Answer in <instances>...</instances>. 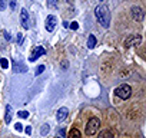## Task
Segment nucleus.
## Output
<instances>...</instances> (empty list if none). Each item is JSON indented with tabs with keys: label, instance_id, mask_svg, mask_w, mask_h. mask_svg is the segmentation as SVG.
<instances>
[{
	"label": "nucleus",
	"instance_id": "423d86ee",
	"mask_svg": "<svg viewBox=\"0 0 146 138\" xmlns=\"http://www.w3.org/2000/svg\"><path fill=\"white\" fill-rule=\"evenodd\" d=\"M44 53H46V49H44L43 46H36V48L33 49V52H32L29 60H30V62H35V60H37V59H39L42 55H44Z\"/></svg>",
	"mask_w": 146,
	"mask_h": 138
},
{
	"label": "nucleus",
	"instance_id": "f8f14e48",
	"mask_svg": "<svg viewBox=\"0 0 146 138\" xmlns=\"http://www.w3.org/2000/svg\"><path fill=\"white\" fill-rule=\"evenodd\" d=\"M88 46H89L90 49L96 46V38H95L93 35H89V39H88Z\"/></svg>",
	"mask_w": 146,
	"mask_h": 138
},
{
	"label": "nucleus",
	"instance_id": "6e6552de",
	"mask_svg": "<svg viewBox=\"0 0 146 138\" xmlns=\"http://www.w3.org/2000/svg\"><path fill=\"white\" fill-rule=\"evenodd\" d=\"M44 27H46L47 32H53V30H54V27H56V17H54L53 15H49V16L46 17Z\"/></svg>",
	"mask_w": 146,
	"mask_h": 138
},
{
	"label": "nucleus",
	"instance_id": "1a4fd4ad",
	"mask_svg": "<svg viewBox=\"0 0 146 138\" xmlns=\"http://www.w3.org/2000/svg\"><path fill=\"white\" fill-rule=\"evenodd\" d=\"M67 115H69V109H67L66 107H62V108L57 111L56 118H57V121H59V122H62V121H64V119L67 118Z\"/></svg>",
	"mask_w": 146,
	"mask_h": 138
},
{
	"label": "nucleus",
	"instance_id": "39448f33",
	"mask_svg": "<svg viewBox=\"0 0 146 138\" xmlns=\"http://www.w3.org/2000/svg\"><path fill=\"white\" fill-rule=\"evenodd\" d=\"M142 42V36L140 35H132L125 40V46L126 48H132V46H139Z\"/></svg>",
	"mask_w": 146,
	"mask_h": 138
},
{
	"label": "nucleus",
	"instance_id": "f257e3e1",
	"mask_svg": "<svg viewBox=\"0 0 146 138\" xmlns=\"http://www.w3.org/2000/svg\"><path fill=\"white\" fill-rule=\"evenodd\" d=\"M95 16L103 27H109V25H110V12H109L108 6H103V5L98 6L95 9Z\"/></svg>",
	"mask_w": 146,
	"mask_h": 138
},
{
	"label": "nucleus",
	"instance_id": "4be33fe9",
	"mask_svg": "<svg viewBox=\"0 0 146 138\" xmlns=\"http://www.w3.org/2000/svg\"><path fill=\"white\" fill-rule=\"evenodd\" d=\"M15 128H16V131H20V132L23 131V125H22L20 122H17V124L15 125Z\"/></svg>",
	"mask_w": 146,
	"mask_h": 138
},
{
	"label": "nucleus",
	"instance_id": "4468645a",
	"mask_svg": "<svg viewBox=\"0 0 146 138\" xmlns=\"http://www.w3.org/2000/svg\"><path fill=\"white\" fill-rule=\"evenodd\" d=\"M99 138H113V134L110 132V131H102L100 132V135H99Z\"/></svg>",
	"mask_w": 146,
	"mask_h": 138
},
{
	"label": "nucleus",
	"instance_id": "b1692460",
	"mask_svg": "<svg viewBox=\"0 0 146 138\" xmlns=\"http://www.w3.org/2000/svg\"><path fill=\"white\" fill-rule=\"evenodd\" d=\"M5 38H6L7 40H12V36H10V33H7V32H5Z\"/></svg>",
	"mask_w": 146,
	"mask_h": 138
},
{
	"label": "nucleus",
	"instance_id": "a211bd4d",
	"mask_svg": "<svg viewBox=\"0 0 146 138\" xmlns=\"http://www.w3.org/2000/svg\"><path fill=\"white\" fill-rule=\"evenodd\" d=\"M7 7V0H0V10H5Z\"/></svg>",
	"mask_w": 146,
	"mask_h": 138
},
{
	"label": "nucleus",
	"instance_id": "6ab92c4d",
	"mask_svg": "<svg viewBox=\"0 0 146 138\" xmlns=\"http://www.w3.org/2000/svg\"><path fill=\"white\" fill-rule=\"evenodd\" d=\"M43 71H44V65H39V66L36 68V75H40Z\"/></svg>",
	"mask_w": 146,
	"mask_h": 138
},
{
	"label": "nucleus",
	"instance_id": "dca6fc26",
	"mask_svg": "<svg viewBox=\"0 0 146 138\" xmlns=\"http://www.w3.org/2000/svg\"><path fill=\"white\" fill-rule=\"evenodd\" d=\"M0 66H2L3 69H7V68H9V60L5 59V58H3V59H0Z\"/></svg>",
	"mask_w": 146,
	"mask_h": 138
},
{
	"label": "nucleus",
	"instance_id": "bb28decb",
	"mask_svg": "<svg viewBox=\"0 0 146 138\" xmlns=\"http://www.w3.org/2000/svg\"><path fill=\"white\" fill-rule=\"evenodd\" d=\"M62 66L63 68H67V62H62Z\"/></svg>",
	"mask_w": 146,
	"mask_h": 138
},
{
	"label": "nucleus",
	"instance_id": "f03ea898",
	"mask_svg": "<svg viewBox=\"0 0 146 138\" xmlns=\"http://www.w3.org/2000/svg\"><path fill=\"white\" fill-rule=\"evenodd\" d=\"M99 128H100V119L99 118H90L89 121H88V124H86V128H85V132H86V135H95L98 131H99Z\"/></svg>",
	"mask_w": 146,
	"mask_h": 138
},
{
	"label": "nucleus",
	"instance_id": "7ed1b4c3",
	"mask_svg": "<svg viewBox=\"0 0 146 138\" xmlns=\"http://www.w3.org/2000/svg\"><path fill=\"white\" fill-rule=\"evenodd\" d=\"M115 94H116V96H119L120 99H127V98H130V95H132V88H130L127 84H122V85H119V86L115 89Z\"/></svg>",
	"mask_w": 146,
	"mask_h": 138
},
{
	"label": "nucleus",
	"instance_id": "0eeeda50",
	"mask_svg": "<svg viewBox=\"0 0 146 138\" xmlns=\"http://www.w3.org/2000/svg\"><path fill=\"white\" fill-rule=\"evenodd\" d=\"M20 23H22V26L25 27V29H29L30 27V22H29V12L26 10V9H22L20 10Z\"/></svg>",
	"mask_w": 146,
	"mask_h": 138
},
{
	"label": "nucleus",
	"instance_id": "aec40b11",
	"mask_svg": "<svg viewBox=\"0 0 146 138\" xmlns=\"http://www.w3.org/2000/svg\"><path fill=\"white\" fill-rule=\"evenodd\" d=\"M69 27H70L72 30H78L79 25H78V22H72V25H69Z\"/></svg>",
	"mask_w": 146,
	"mask_h": 138
},
{
	"label": "nucleus",
	"instance_id": "9d476101",
	"mask_svg": "<svg viewBox=\"0 0 146 138\" xmlns=\"http://www.w3.org/2000/svg\"><path fill=\"white\" fill-rule=\"evenodd\" d=\"M12 118H13V108H12V105H7V107H6L5 122H6V124H10V122H12Z\"/></svg>",
	"mask_w": 146,
	"mask_h": 138
},
{
	"label": "nucleus",
	"instance_id": "9b49d317",
	"mask_svg": "<svg viewBox=\"0 0 146 138\" xmlns=\"http://www.w3.org/2000/svg\"><path fill=\"white\" fill-rule=\"evenodd\" d=\"M69 138H82V132H80L78 128H73V129L69 132Z\"/></svg>",
	"mask_w": 146,
	"mask_h": 138
},
{
	"label": "nucleus",
	"instance_id": "2eb2a0df",
	"mask_svg": "<svg viewBox=\"0 0 146 138\" xmlns=\"http://www.w3.org/2000/svg\"><path fill=\"white\" fill-rule=\"evenodd\" d=\"M49 129H50V127H49V124H43V127L40 128V134H42V135H47V132H49Z\"/></svg>",
	"mask_w": 146,
	"mask_h": 138
},
{
	"label": "nucleus",
	"instance_id": "ddd939ff",
	"mask_svg": "<svg viewBox=\"0 0 146 138\" xmlns=\"http://www.w3.org/2000/svg\"><path fill=\"white\" fill-rule=\"evenodd\" d=\"M19 68H22V71H23V72H26V68H25L23 65H20V66H19V65H17V62H16V60H13V71H15V72H20V69H19Z\"/></svg>",
	"mask_w": 146,
	"mask_h": 138
},
{
	"label": "nucleus",
	"instance_id": "a878e982",
	"mask_svg": "<svg viewBox=\"0 0 146 138\" xmlns=\"http://www.w3.org/2000/svg\"><path fill=\"white\" fill-rule=\"evenodd\" d=\"M63 27H64V29H67V27H69V22H66V20H64V22H63Z\"/></svg>",
	"mask_w": 146,
	"mask_h": 138
},
{
	"label": "nucleus",
	"instance_id": "412c9836",
	"mask_svg": "<svg viewBox=\"0 0 146 138\" xmlns=\"http://www.w3.org/2000/svg\"><path fill=\"white\" fill-rule=\"evenodd\" d=\"M9 2H10V9H12V10H15V9H16V3H17V0H9Z\"/></svg>",
	"mask_w": 146,
	"mask_h": 138
},
{
	"label": "nucleus",
	"instance_id": "393cba45",
	"mask_svg": "<svg viewBox=\"0 0 146 138\" xmlns=\"http://www.w3.org/2000/svg\"><path fill=\"white\" fill-rule=\"evenodd\" d=\"M26 134H32V127H26Z\"/></svg>",
	"mask_w": 146,
	"mask_h": 138
},
{
	"label": "nucleus",
	"instance_id": "f3484780",
	"mask_svg": "<svg viewBox=\"0 0 146 138\" xmlns=\"http://www.w3.org/2000/svg\"><path fill=\"white\" fill-rule=\"evenodd\" d=\"M17 117H19V118L26 119V118H29V112H27V111H22V112H19V114H17Z\"/></svg>",
	"mask_w": 146,
	"mask_h": 138
},
{
	"label": "nucleus",
	"instance_id": "20e7f679",
	"mask_svg": "<svg viewBox=\"0 0 146 138\" xmlns=\"http://www.w3.org/2000/svg\"><path fill=\"white\" fill-rule=\"evenodd\" d=\"M130 15H132V17H133L136 22H142L143 17H145V12H143L142 7H139V6H132Z\"/></svg>",
	"mask_w": 146,
	"mask_h": 138
},
{
	"label": "nucleus",
	"instance_id": "5701e85b",
	"mask_svg": "<svg viewBox=\"0 0 146 138\" xmlns=\"http://www.w3.org/2000/svg\"><path fill=\"white\" fill-rule=\"evenodd\" d=\"M22 42H23V35H22V33H19V35H17V43L20 45Z\"/></svg>",
	"mask_w": 146,
	"mask_h": 138
}]
</instances>
